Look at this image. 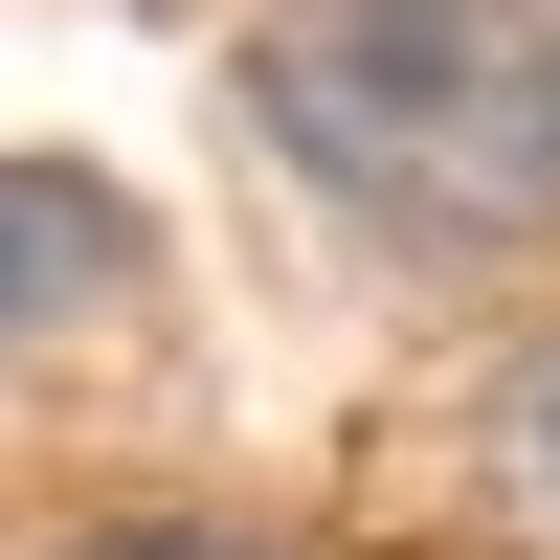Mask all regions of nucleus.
Listing matches in <instances>:
<instances>
[{"label": "nucleus", "mask_w": 560, "mask_h": 560, "mask_svg": "<svg viewBox=\"0 0 560 560\" xmlns=\"http://www.w3.org/2000/svg\"><path fill=\"white\" fill-rule=\"evenodd\" d=\"M247 135L404 269L560 247V0H269Z\"/></svg>", "instance_id": "obj_1"}, {"label": "nucleus", "mask_w": 560, "mask_h": 560, "mask_svg": "<svg viewBox=\"0 0 560 560\" xmlns=\"http://www.w3.org/2000/svg\"><path fill=\"white\" fill-rule=\"evenodd\" d=\"M135 269H158V224H135L90 158H0V359L68 337V314H113Z\"/></svg>", "instance_id": "obj_2"}, {"label": "nucleus", "mask_w": 560, "mask_h": 560, "mask_svg": "<svg viewBox=\"0 0 560 560\" xmlns=\"http://www.w3.org/2000/svg\"><path fill=\"white\" fill-rule=\"evenodd\" d=\"M516 471L560 493V359H538V382H516Z\"/></svg>", "instance_id": "obj_3"}, {"label": "nucleus", "mask_w": 560, "mask_h": 560, "mask_svg": "<svg viewBox=\"0 0 560 560\" xmlns=\"http://www.w3.org/2000/svg\"><path fill=\"white\" fill-rule=\"evenodd\" d=\"M68 560H247V538H68Z\"/></svg>", "instance_id": "obj_4"}]
</instances>
